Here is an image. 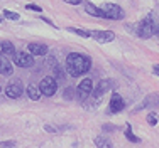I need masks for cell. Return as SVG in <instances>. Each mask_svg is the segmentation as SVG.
<instances>
[{"label": "cell", "mask_w": 159, "mask_h": 148, "mask_svg": "<svg viewBox=\"0 0 159 148\" xmlns=\"http://www.w3.org/2000/svg\"><path fill=\"white\" fill-rule=\"evenodd\" d=\"M0 22H2V17H0Z\"/></svg>", "instance_id": "f1b7e54d"}, {"label": "cell", "mask_w": 159, "mask_h": 148, "mask_svg": "<svg viewBox=\"0 0 159 148\" xmlns=\"http://www.w3.org/2000/svg\"><path fill=\"white\" fill-rule=\"evenodd\" d=\"M92 37L100 44H107L115 39V34L112 30H95V32H92Z\"/></svg>", "instance_id": "52a82bcc"}, {"label": "cell", "mask_w": 159, "mask_h": 148, "mask_svg": "<svg viewBox=\"0 0 159 148\" xmlns=\"http://www.w3.org/2000/svg\"><path fill=\"white\" fill-rule=\"evenodd\" d=\"M135 34L142 39H147V37H152L156 34V22H154L152 17H146L144 20H141L137 25H135Z\"/></svg>", "instance_id": "7a4b0ae2"}, {"label": "cell", "mask_w": 159, "mask_h": 148, "mask_svg": "<svg viewBox=\"0 0 159 148\" xmlns=\"http://www.w3.org/2000/svg\"><path fill=\"white\" fill-rule=\"evenodd\" d=\"M154 74H156V76H159V64H156V66H154Z\"/></svg>", "instance_id": "4316f807"}, {"label": "cell", "mask_w": 159, "mask_h": 148, "mask_svg": "<svg viewBox=\"0 0 159 148\" xmlns=\"http://www.w3.org/2000/svg\"><path fill=\"white\" fill-rule=\"evenodd\" d=\"M92 91H93V81L92 79H83L76 88V93H78L80 99H86V98L92 94Z\"/></svg>", "instance_id": "8992f818"}, {"label": "cell", "mask_w": 159, "mask_h": 148, "mask_svg": "<svg viewBox=\"0 0 159 148\" xmlns=\"http://www.w3.org/2000/svg\"><path fill=\"white\" fill-rule=\"evenodd\" d=\"M113 86V81L112 79H102L100 82H97V86L93 88V96L95 98H100L105 91H108Z\"/></svg>", "instance_id": "30bf717a"}, {"label": "cell", "mask_w": 159, "mask_h": 148, "mask_svg": "<svg viewBox=\"0 0 159 148\" xmlns=\"http://www.w3.org/2000/svg\"><path fill=\"white\" fill-rule=\"evenodd\" d=\"M66 3H70V5H80V3L83 2V0H64Z\"/></svg>", "instance_id": "d4e9b609"}, {"label": "cell", "mask_w": 159, "mask_h": 148, "mask_svg": "<svg viewBox=\"0 0 159 148\" xmlns=\"http://www.w3.org/2000/svg\"><path fill=\"white\" fill-rule=\"evenodd\" d=\"M125 136H127V140H129V142H134V143H139V142H141V140H139L137 136H135L134 133H132V126H130V125H127Z\"/></svg>", "instance_id": "e0dca14e"}, {"label": "cell", "mask_w": 159, "mask_h": 148, "mask_svg": "<svg viewBox=\"0 0 159 148\" xmlns=\"http://www.w3.org/2000/svg\"><path fill=\"white\" fill-rule=\"evenodd\" d=\"M12 62L9 61V57L5 56H0V74L2 76H10L12 74Z\"/></svg>", "instance_id": "4fadbf2b"}, {"label": "cell", "mask_w": 159, "mask_h": 148, "mask_svg": "<svg viewBox=\"0 0 159 148\" xmlns=\"http://www.w3.org/2000/svg\"><path fill=\"white\" fill-rule=\"evenodd\" d=\"M3 15H5V19H9V20H19V14L10 12V10H3Z\"/></svg>", "instance_id": "44dd1931"}, {"label": "cell", "mask_w": 159, "mask_h": 148, "mask_svg": "<svg viewBox=\"0 0 159 148\" xmlns=\"http://www.w3.org/2000/svg\"><path fill=\"white\" fill-rule=\"evenodd\" d=\"M0 56H5V57L14 56L16 57V47H14V44L7 42V40H2L0 42Z\"/></svg>", "instance_id": "7c38bea8"}, {"label": "cell", "mask_w": 159, "mask_h": 148, "mask_svg": "<svg viewBox=\"0 0 159 148\" xmlns=\"http://www.w3.org/2000/svg\"><path fill=\"white\" fill-rule=\"evenodd\" d=\"M64 99H73V88L64 89Z\"/></svg>", "instance_id": "603a6c76"}, {"label": "cell", "mask_w": 159, "mask_h": 148, "mask_svg": "<svg viewBox=\"0 0 159 148\" xmlns=\"http://www.w3.org/2000/svg\"><path fill=\"white\" fill-rule=\"evenodd\" d=\"M16 64L19 67H31L34 64V57L32 54H27V52H19V54H16Z\"/></svg>", "instance_id": "9c48e42d"}, {"label": "cell", "mask_w": 159, "mask_h": 148, "mask_svg": "<svg viewBox=\"0 0 159 148\" xmlns=\"http://www.w3.org/2000/svg\"><path fill=\"white\" fill-rule=\"evenodd\" d=\"M27 51H29V54H32V56H46L48 54V45L39 44V42H31L27 45Z\"/></svg>", "instance_id": "8fae6325"}, {"label": "cell", "mask_w": 159, "mask_h": 148, "mask_svg": "<svg viewBox=\"0 0 159 148\" xmlns=\"http://www.w3.org/2000/svg\"><path fill=\"white\" fill-rule=\"evenodd\" d=\"M39 89L44 96H52V94H56V91H58V81H56L54 78H51V76H48V78H44L43 81H41Z\"/></svg>", "instance_id": "5b68a950"}, {"label": "cell", "mask_w": 159, "mask_h": 148, "mask_svg": "<svg viewBox=\"0 0 159 148\" xmlns=\"http://www.w3.org/2000/svg\"><path fill=\"white\" fill-rule=\"evenodd\" d=\"M103 130H108V131H113V130H115V128H113V126H110V125H105V126H103Z\"/></svg>", "instance_id": "484cf974"}, {"label": "cell", "mask_w": 159, "mask_h": 148, "mask_svg": "<svg viewBox=\"0 0 159 148\" xmlns=\"http://www.w3.org/2000/svg\"><path fill=\"white\" fill-rule=\"evenodd\" d=\"M0 148H16V142H0Z\"/></svg>", "instance_id": "7402d4cb"}, {"label": "cell", "mask_w": 159, "mask_h": 148, "mask_svg": "<svg viewBox=\"0 0 159 148\" xmlns=\"http://www.w3.org/2000/svg\"><path fill=\"white\" fill-rule=\"evenodd\" d=\"M100 9L105 12L107 19H112V20H120V19H124V10L120 9L119 5H115V3L105 2L103 5L100 7Z\"/></svg>", "instance_id": "3957f363"}, {"label": "cell", "mask_w": 159, "mask_h": 148, "mask_svg": "<svg viewBox=\"0 0 159 148\" xmlns=\"http://www.w3.org/2000/svg\"><path fill=\"white\" fill-rule=\"evenodd\" d=\"M25 9H27V10H34V12H43V9H41L39 5H34V3H29Z\"/></svg>", "instance_id": "cb8c5ba5"}, {"label": "cell", "mask_w": 159, "mask_h": 148, "mask_svg": "<svg viewBox=\"0 0 159 148\" xmlns=\"http://www.w3.org/2000/svg\"><path fill=\"white\" fill-rule=\"evenodd\" d=\"M46 130H48V131H52V133H54V131H56L54 128H52V126H49V125H46Z\"/></svg>", "instance_id": "83f0119b"}, {"label": "cell", "mask_w": 159, "mask_h": 148, "mask_svg": "<svg viewBox=\"0 0 159 148\" xmlns=\"http://www.w3.org/2000/svg\"><path fill=\"white\" fill-rule=\"evenodd\" d=\"M85 10L88 12L90 15H93V17H100V19H107V15H105V12L102 9H98V7H95L93 3L86 2L85 3Z\"/></svg>", "instance_id": "5bb4252c"}, {"label": "cell", "mask_w": 159, "mask_h": 148, "mask_svg": "<svg viewBox=\"0 0 159 148\" xmlns=\"http://www.w3.org/2000/svg\"><path fill=\"white\" fill-rule=\"evenodd\" d=\"M124 106H125V103H124L122 96H120L119 93H113L110 96V103H108V108H110L112 113H119L124 109Z\"/></svg>", "instance_id": "ba28073f"}, {"label": "cell", "mask_w": 159, "mask_h": 148, "mask_svg": "<svg viewBox=\"0 0 159 148\" xmlns=\"http://www.w3.org/2000/svg\"><path fill=\"white\" fill-rule=\"evenodd\" d=\"M90 67H92V59L86 54L71 52L66 57V71H68V74L73 76V78H78V76L88 73Z\"/></svg>", "instance_id": "6da1fadb"}, {"label": "cell", "mask_w": 159, "mask_h": 148, "mask_svg": "<svg viewBox=\"0 0 159 148\" xmlns=\"http://www.w3.org/2000/svg\"><path fill=\"white\" fill-rule=\"evenodd\" d=\"M95 145H97V148H113L112 142L107 138V136H97V138H95Z\"/></svg>", "instance_id": "2e32d148"}, {"label": "cell", "mask_w": 159, "mask_h": 148, "mask_svg": "<svg viewBox=\"0 0 159 148\" xmlns=\"http://www.w3.org/2000/svg\"><path fill=\"white\" fill-rule=\"evenodd\" d=\"M68 30H70V32H73V34H78V36H81V37H92V32H86V30H81V29L70 27Z\"/></svg>", "instance_id": "ac0fdd59"}, {"label": "cell", "mask_w": 159, "mask_h": 148, "mask_svg": "<svg viewBox=\"0 0 159 148\" xmlns=\"http://www.w3.org/2000/svg\"><path fill=\"white\" fill-rule=\"evenodd\" d=\"M25 91H27V96L31 98L32 101H37L41 98V89H39V86L37 84H34V82H31V84H27V88H25Z\"/></svg>", "instance_id": "9a60e30c"}, {"label": "cell", "mask_w": 159, "mask_h": 148, "mask_svg": "<svg viewBox=\"0 0 159 148\" xmlns=\"http://www.w3.org/2000/svg\"><path fill=\"white\" fill-rule=\"evenodd\" d=\"M22 93H24V84H22L20 79H12V81H9V84H7V88H5L7 96L12 98V99H17V98L22 96Z\"/></svg>", "instance_id": "277c9868"}, {"label": "cell", "mask_w": 159, "mask_h": 148, "mask_svg": "<svg viewBox=\"0 0 159 148\" xmlns=\"http://www.w3.org/2000/svg\"><path fill=\"white\" fill-rule=\"evenodd\" d=\"M0 91H2V88H0Z\"/></svg>", "instance_id": "f546056e"}, {"label": "cell", "mask_w": 159, "mask_h": 148, "mask_svg": "<svg viewBox=\"0 0 159 148\" xmlns=\"http://www.w3.org/2000/svg\"><path fill=\"white\" fill-rule=\"evenodd\" d=\"M54 73H56V81H64V73H63V69L59 66H56L54 67Z\"/></svg>", "instance_id": "ffe728a7"}, {"label": "cell", "mask_w": 159, "mask_h": 148, "mask_svg": "<svg viewBox=\"0 0 159 148\" xmlns=\"http://www.w3.org/2000/svg\"><path fill=\"white\" fill-rule=\"evenodd\" d=\"M147 123H149L151 126H156L157 125V115L156 113H149V115H147Z\"/></svg>", "instance_id": "d6986e66"}]
</instances>
